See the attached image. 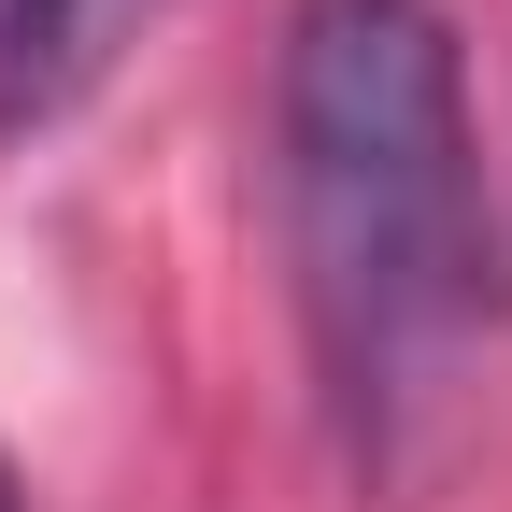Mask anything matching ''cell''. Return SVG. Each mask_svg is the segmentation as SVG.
I'll return each instance as SVG.
<instances>
[{
  "label": "cell",
  "instance_id": "2",
  "mask_svg": "<svg viewBox=\"0 0 512 512\" xmlns=\"http://www.w3.org/2000/svg\"><path fill=\"white\" fill-rule=\"evenodd\" d=\"M143 15H157V0H0V143L57 128L114 72V43L143 29Z\"/></svg>",
  "mask_w": 512,
  "mask_h": 512
},
{
  "label": "cell",
  "instance_id": "3",
  "mask_svg": "<svg viewBox=\"0 0 512 512\" xmlns=\"http://www.w3.org/2000/svg\"><path fill=\"white\" fill-rule=\"evenodd\" d=\"M0 512H15V470H0Z\"/></svg>",
  "mask_w": 512,
  "mask_h": 512
},
{
  "label": "cell",
  "instance_id": "1",
  "mask_svg": "<svg viewBox=\"0 0 512 512\" xmlns=\"http://www.w3.org/2000/svg\"><path fill=\"white\" fill-rule=\"evenodd\" d=\"M271 200L313 384L370 484H427L470 427L498 328V214L470 143V57L441 0H299L271 72Z\"/></svg>",
  "mask_w": 512,
  "mask_h": 512
}]
</instances>
